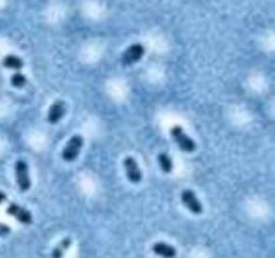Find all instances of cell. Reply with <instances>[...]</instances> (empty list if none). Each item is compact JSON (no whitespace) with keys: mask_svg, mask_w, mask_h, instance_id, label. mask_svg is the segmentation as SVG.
I'll return each mask as SVG.
<instances>
[{"mask_svg":"<svg viewBox=\"0 0 275 258\" xmlns=\"http://www.w3.org/2000/svg\"><path fill=\"white\" fill-rule=\"evenodd\" d=\"M15 176H16V182L22 191H27L31 187V181L29 176V165L25 161H16L15 163Z\"/></svg>","mask_w":275,"mask_h":258,"instance_id":"3957f363","label":"cell"},{"mask_svg":"<svg viewBox=\"0 0 275 258\" xmlns=\"http://www.w3.org/2000/svg\"><path fill=\"white\" fill-rule=\"evenodd\" d=\"M84 145V138L81 135H74L67 145L64 146L63 151H62V158L66 162H73L77 159V156L79 155V151L82 149Z\"/></svg>","mask_w":275,"mask_h":258,"instance_id":"7a4b0ae2","label":"cell"},{"mask_svg":"<svg viewBox=\"0 0 275 258\" xmlns=\"http://www.w3.org/2000/svg\"><path fill=\"white\" fill-rule=\"evenodd\" d=\"M144 54H145V47L143 44H132L122 54V63L125 66H130V64L138 62L140 59L143 58Z\"/></svg>","mask_w":275,"mask_h":258,"instance_id":"5b68a950","label":"cell"},{"mask_svg":"<svg viewBox=\"0 0 275 258\" xmlns=\"http://www.w3.org/2000/svg\"><path fill=\"white\" fill-rule=\"evenodd\" d=\"M23 60L19 58V56H16V55H7L3 58V66L7 68H11V70H16V71H19L23 68Z\"/></svg>","mask_w":275,"mask_h":258,"instance_id":"30bf717a","label":"cell"},{"mask_svg":"<svg viewBox=\"0 0 275 258\" xmlns=\"http://www.w3.org/2000/svg\"><path fill=\"white\" fill-rule=\"evenodd\" d=\"M182 201L183 204L185 205V207H187L191 213H193V214H202L203 213L202 202L197 200L196 194H195L192 190H189V189L183 190Z\"/></svg>","mask_w":275,"mask_h":258,"instance_id":"277c9868","label":"cell"},{"mask_svg":"<svg viewBox=\"0 0 275 258\" xmlns=\"http://www.w3.org/2000/svg\"><path fill=\"white\" fill-rule=\"evenodd\" d=\"M153 253L156 256H160L162 258H175L176 257V249L173 248L172 245H168L165 242H156L152 246Z\"/></svg>","mask_w":275,"mask_h":258,"instance_id":"9c48e42d","label":"cell"},{"mask_svg":"<svg viewBox=\"0 0 275 258\" xmlns=\"http://www.w3.org/2000/svg\"><path fill=\"white\" fill-rule=\"evenodd\" d=\"M123 166H125V170H126V177L132 183H140L143 181L141 170H140L137 162L133 156H126L125 161H123Z\"/></svg>","mask_w":275,"mask_h":258,"instance_id":"8992f818","label":"cell"},{"mask_svg":"<svg viewBox=\"0 0 275 258\" xmlns=\"http://www.w3.org/2000/svg\"><path fill=\"white\" fill-rule=\"evenodd\" d=\"M10 232H11L10 226H7V225L0 222V237H5V235H8Z\"/></svg>","mask_w":275,"mask_h":258,"instance_id":"5bb4252c","label":"cell"},{"mask_svg":"<svg viewBox=\"0 0 275 258\" xmlns=\"http://www.w3.org/2000/svg\"><path fill=\"white\" fill-rule=\"evenodd\" d=\"M158 163H160V167H161V170L164 173H171L173 170V163H172V159L169 158L168 154L165 153H161L160 155H158Z\"/></svg>","mask_w":275,"mask_h":258,"instance_id":"7c38bea8","label":"cell"},{"mask_svg":"<svg viewBox=\"0 0 275 258\" xmlns=\"http://www.w3.org/2000/svg\"><path fill=\"white\" fill-rule=\"evenodd\" d=\"M26 83H27V78H26L23 74L16 73V74H14V75H12V78H11V84L16 88L25 87Z\"/></svg>","mask_w":275,"mask_h":258,"instance_id":"4fadbf2b","label":"cell"},{"mask_svg":"<svg viewBox=\"0 0 275 258\" xmlns=\"http://www.w3.org/2000/svg\"><path fill=\"white\" fill-rule=\"evenodd\" d=\"M64 112H66V104H64V102L63 101H57L50 107L49 114H47V122L51 123V125L58 123L63 118Z\"/></svg>","mask_w":275,"mask_h":258,"instance_id":"ba28073f","label":"cell"},{"mask_svg":"<svg viewBox=\"0 0 275 258\" xmlns=\"http://www.w3.org/2000/svg\"><path fill=\"white\" fill-rule=\"evenodd\" d=\"M171 134H172L173 139L175 142L177 143V146L180 147L183 151H185V153H193V151L196 150V143L195 141L189 138V136L185 134V131L183 130L182 126H173L171 129Z\"/></svg>","mask_w":275,"mask_h":258,"instance_id":"6da1fadb","label":"cell"},{"mask_svg":"<svg viewBox=\"0 0 275 258\" xmlns=\"http://www.w3.org/2000/svg\"><path fill=\"white\" fill-rule=\"evenodd\" d=\"M71 238H64V239H62L61 242H59L57 246H55V249L53 250V254H51V257L53 258H62L64 256V253L69 250V248L71 246Z\"/></svg>","mask_w":275,"mask_h":258,"instance_id":"8fae6325","label":"cell"},{"mask_svg":"<svg viewBox=\"0 0 275 258\" xmlns=\"http://www.w3.org/2000/svg\"><path fill=\"white\" fill-rule=\"evenodd\" d=\"M5 200H7V197H5V194H4V193H3V191H0V205L3 204V202H4Z\"/></svg>","mask_w":275,"mask_h":258,"instance_id":"9a60e30c","label":"cell"},{"mask_svg":"<svg viewBox=\"0 0 275 258\" xmlns=\"http://www.w3.org/2000/svg\"><path fill=\"white\" fill-rule=\"evenodd\" d=\"M7 214L12 215L16 221H19L23 225H30L32 222V215L29 210L16 204H10V206L7 207Z\"/></svg>","mask_w":275,"mask_h":258,"instance_id":"52a82bcc","label":"cell"}]
</instances>
